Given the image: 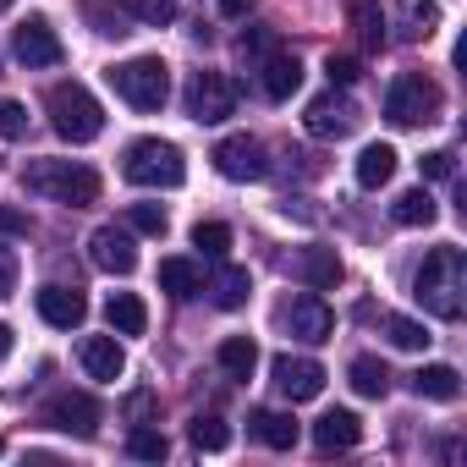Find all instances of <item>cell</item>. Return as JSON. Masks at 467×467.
<instances>
[{
  "label": "cell",
  "mask_w": 467,
  "mask_h": 467,
  "mask_svg": "<svg viewBox=\"0 0 467 467\" xmlns=\"http://www.w3.org/2000/svg\"><path fill=\"white\" fill-rule=\"evenodd\" d=\"M127 220H132V231H143V237H165V209L160 203H132Z\"/></svg>",
  "instance_id": "obj_38"
},
{
  "label": "cell",
  "mask_w": 467,
  "mask_h": 467,
  "mask_svg": "<svg viewBox=\"0 0 467 467\" xmlns=\"http://www.w3.org/2000/svg\"><path fill=\"white\" fill-rule=\"evenodd\" d=\"M6 6H12V0H0V12H6Z\"/></svg>",
  "instance_id": "obj_47"
},
{
  "label": "cell",
  "mask_w": 467,
  "mask_h": 467,
  "mask_svg": "<svg viewBox=\"0 0 467 467\" xmlns=\"http://www.w3.org/2000/svg\"><path fill=\"white\" fill-rule=\"evenodd\" d=\"M34 303H39V319L56 325V330H78V325L88 319V303H83L78 286H45Z\"/></svg>",
  "instance_id": "obj_16"
},
{
  "label": "cell",
  "mask_w": 467,
  "mask_h": 467,
  "mask_svg": "<svg viewBox=\"0 0 467 467\" xmlns=\"http://www.w3.org/2000/svg\"><path fill=\"white\" fill-rule=\"evenodd\" d=\"M220 12L225 17H248V0H220Z\"/></svg>",
  "instance_id": "obj_45"
},
{
  "label": "cell",
  "mask_w": 467,
  "mask_h": 467,
  "mask_svg": "<svg viewBox=\"0 0 467 467\" xmlns=\"http://www.w3.org/2000/svg\"><path fill=\"white\" fill-rule=\"evenodd\" d=\"M440 116V83L423 72H401L385 94V121L390 127H423Z\"/></svg>",
  "instance_id": "obj_6"
},
{
  "label": "cell",
  "mask_w": 467,
  "mask_h": 467,
  "mask_svg": "<svg viewBox=\"0 0 467 467\" xmlns=\"http://www.w3.org/2000/svg\"><path fill=\"white\" fill-rule=\"evenodd\" d=\"M308 132L314 138H347L352 127H358V105L341 94V88H330V94H319V99H308Z\"/></svg>",
  "instance_id": "obj_13"
},
{
  "label": "cell",
  "mask_w": 467,
  "mask_h": 467,
  "mask_svg": "<svg viewBox=\"0 0 467 467\" xmlns=\"http://www.w3.org/2000/svg\"><path fill=\"white\" fill-rule=\"evenodd\" d=\"M105 319H110L116 336H143V330H149V308H143L132 292H116V297L105 303Z\"/></svg>",
  "instance_id": "obj_26"
},
{
  "label": "cell",
  "mask_w": 467,
  "mask_h": 467,
  "mask_svg": "<svg viewBox=\"0 0 467 467\" xmlns=\"http://www.w3.org/2000/svg\"><path fill=\"white\" fill-rule=\"evenodd\" d=\"M0 138H6V143H23L28 138V105L0 99Z\"/></svg>",
  "instance_id": "obj_37"
},
{
  "label": "cell",
  "mask_w": 467,
  "mask_h": 467,
  "mask_svg": "<svg viewBox=\"0 0 467 467\" xmlns=\"http://www.w3.org/2000/svg\"><path fill=\"white\" fill-rule=\"evenodd\" d=\"M292 275L308 292H330V286H341V259H336V248H303L292 259Z\"/></svg>",
  "instance_id": "obj_17"
},
{
  "label": "cell",
  "mask_w": 467,
  "mask_h": 467,
  "mask_svg": "<svg viewBox=\"0 0 467 467\" xmlns=\"http://www.w3.org/2000/svg\"><path fill=\"white\" fill-rule=\"evenodd\" d=\"M347 23H352V34H358L363 50L385 45V6H379V0H347Z\"/></svg>",
  "instance_id": "obj_22"
},
{
  "label": "cell",
  "mask_w": 467,
  "mask_h": 467,
  "mask_svg": "<svg viewBox=\"0 0 467 467\" xmlns=\"http://www.w3.org/2000/svg\"><path fill=\"white\" fill-rule=\"evenodd\" d=\"M78 363H83V374H88V379H105V385L127 374V352H121V341H116V336H83Z\"/></svg>",
  "instance_id": "obj_15"
},
{
  "label": "cell",
  "mask_w": 467,
  "mask_h": 467,
  "mask_svg": "<svg viewBox=\"0 0 467 467\" xmlns=\"http://www.w3.org/2000/svg\"><path fill=\"white\" fill-rule=\"evenodd\" d=\"M297 88H303V61L270 50V56H265V94H270V99H292Z\"/></svg>",
  "instance_id": "obj_21"
},
{
  "label": "cell",
  "mask_w": 467,
  "mask_h": 467,
  "mask_svg": "<svg viewBox=\"0 0 467 467\" xmlns=\"http://www.w3.org/2000/svg\"><path fill=\"white\" fill-rule=\"evenodd\" d=\"M12 275H17V265H12L6 254H0V297H6V292H12Z\"/></svg>",
  "instance_id": "obj_44"
},
{
  "label": "cell",
  "mask_w": 467,
  "mask_h": 467,
  "mask_svg": "<svg viewBox=\"0 0 467 467\" xmlns=\"http://www.w3.org/2000/svg\"><path fill=\"white\" fill-rule=\"evenodd\" d=\"M390 176H396V149H390V143H368V149L358 154V187L374 192V187H385Z\"/></svg>",
  "instance_id": "obj_25"
},
{
  "label": "cell",
  "mask_w": 467,
  "mask_h": 467,
  "mask_svg": "<svg viewBox=\"0 0 467 467\" xmlns=\"http://www.w3.org/2000/svg\"><path fill=\"white\" fill-rule=\"evenodd\" d=\"M160 286H165L176 303L198 297V292H203V270H198V259H165V265H160Z\"/></svg>",
  "instance_id": "obj_24"
},
{
  "label": "cell",
  "mask_w": 467,
  "mask_h": 467,
  "mask_svg": "<svg viewBox=\"0 0 467 467\" xmlns=\"http://www.w3.org/2000/svg\"><path fill=\"white\" fill-rule=\"evenodd\" d=\"M379 325H385L390 347H401V352H418V347H429V330H423L418 319H401V314H379Z\"/></svg>",
  "instance_id": "obj_31"
},
{
  "label": "cell",
  "mask_w": 467,
  "mask_h": 467,
  "mask_svg": "<svg viewBox=\"0 0 467 467\" xmlns=\"http://www.w3.org/2000/svg\"><path fill=\"white\" fill-rule=\"evenodd\" d=\"M12 352V325H0V358Z\"/></svg>",
  "instance_id": "obj_46"
},
{
  "label": "cell",
  "mask_w": 467,
  "mask_h": 467,
  "mask_svg": "<svg viewBox=\"0 0 467 467\" xmlns=\"http://www.w3.org/2000/svg\"><path fill=\"white\" fill-rule=\"evenodd\" d=\"M209 292H214V308H243V303H248V292H254V281H248V270L225 265V270L209 281Z\"/></svg>",
  "instance_id": "obj_27"
},
{
  "label": "cell",
  "mask_w": 467,
  "mask_h": 467,
  "mask_svg": "<svg viewBox=\"0 0 467 467\" xmlns=\"http://www.w3.org/2000/svg\"><path fill=\"white\" fill-rule=\"evenodd\" d=\"M390 214H396V225H434V192L429 187H412V192H401L396 203H390Z\"/></svg>",
  "instance_id": "obj_29"
},
{
  "label": "cell",
  "mask_w": 467,
  "mask_h": 467,
  "mask_svg": "<svg viewBox=\"0 0 467 467\" xmlns=\"http://www.w3.org/2000/svg\"><path fill=\"white\" fill-rule=\"evenodd\" d=\"M28 231H34V225H28L23 209H0V237H28Z\"/></svg>",
  "instance_id": "obj_43"
},
{
  "label": "cell",
  "mask_w": 467,
  "mask_h": 467,
  "mask_svg": "<svg viewBox=\"0 0 467 467\" xmlns=\"http://www.w3.org/2000/svg\"><path fill=\"white\" fill-rule=\"evenodd\" d=\"M275 45H281L275 28H248V34H243V56H270Z\"/></svg>",
  "instance_id": "obj_41"
},
{
  "label": "cell",
  "mask_w": 467,
  "mask_h": 467,
  "mask_svg": "<svg viewBox=\"0 0 467 467\" xmlns=\"http://www.w3.org/2000/svg\"><path fill=\"white\" fill-rule=\"evenodd\" d=\"M121 12L132 23H149V28H171L176 23V0H121Z\"/></svg>",
  "instance_id": "obj_32"
},
{
  "label": "cell",
  "mask_w": 467,
  "mask_h": 467,
  "mask_svg": "<svg viewBox=\"0 0 467 467\" xmlns=\"http://www.w3.org/2000/svg\"><path fill=\"white\" fill-rule=\"evenodd\" d=\"M396 17H401L396 34H401L407 45H418V39H429V34L440 28V0H401Z\"/></svg>",
  "instance_id": "obj_23"
},
{
  "label": "cell",
  "mask_w": 467,
  "mask_h": 467,
  "mask_svg": "<svg viewBox=\"0 0 467 467\" xmlns=\"http://www.w3.org/2000/svg\"><path fill=\"white\" fill-rule=\"evenodd\" d=\"M412 297L434 319H462V308H467V259H462V248H451V243L434 248L412 275Z\"/></svg>",
  "instance_id": "obj_1"
},
{
  "label": "cell",
  "mask_w": 467,
  "mask_h": 467,
  "mask_svg": "<svg viewBox=\"0 0 467 467\" xmlns=\"http://www.w3.org/2000/svg\"><path fill=\"white\" fill-rule=\"evenodd\" d=\"M83 23H94V34H105V39H110V34H116V39L132 34V28H127L132 17H127L121 6H105V0H88V6H83Z\"/></svg>",
  "instance_id": "obj_33"
},
{
  "label": "cell",
  "mask_w": 467,
  "mask_h": 467,
  "mask_svg": "<svg viewBox=\"0 0 467 467\" xmlns=\"http://www.w3.org/2000/svg\"><path fill=\"white\" fill-rule=\"evenodd\" d=\"M363 440V418L358 412H347V407H336V412H325L319 423H314V445L330 456V451H352Z\"/></svg>",
  "instance_id": "obj_18"
},
{
  "label": "cell",
  "mask_w": 467,
  "mask_h": 467,
  "mask_svg": "<svg viewBox=\"0 0 467 467\" xmlns=\"http://www.w3.org/2000/svg\"><path fill=\"white\" fill-rule=\"evenodd\" d=\"M182 99H187V116L198 127H220L231 110H237V88L225 83V72H192Z\"/></svg>",
  "instance_id": "obj_7"
},
{
  "label": "cell",
  "mask_w": 467,
  "mask_h": 467,
  "mask_svg": "<svg viewBox=\"0 0 467 467\" xmlns=\"http://www.w3.org/2000/svg\"><path fill=\"white\" fill-rule=\"evenodd\" d=\"M12 56L34 72V67H61L67 61V50H61V39H56V28L45 23V17H28L17 34H12Z\"/></svg>",
  "instance_id": "obj_11"
},
{
  "label": "cell",
  "mask_w": 467,
  "mask_h": 467,
  "mask_svg": "<svg viewBox=\"0 0 467 467\" xmlns=\"http://www.w3.org/2000/svg\"><path fill=\"white\" fill-rule=\"evenodd\" d=\"M423 176H434V182H451V176H456V154H451V149H434V154H423Z\"/></svg>",
  "instance_id": "obj_42"
},
{
  "label": "cell",
  "mask_w": 467,
  "mask_h": 467,
  "mask_svg": "<svg viewBox=\"0 0 467 467\" xmlns=\"http://www.w3.org/2000/svg\"><path fill=\"white\" fill-rule=\"evenodd\" d=\"M0 451H6V445H0Z\"/></svg>",
  "instance_id": "obj_48"
},
{
  "label": "cell",
  "mask_w": 467,
  "mask_h": 467,
  "mask_svg": "<svg viewBox=\"0 0 467 467\" xmlns=\"http://www.w3.org/2000/svg\"><path fill=\"white\" fill-rule=\"evenodd\" d=\"M28 192L50 198V203H67V209H88L99 203V171L83 165V160H34L23 171Z\"/></svg>",
  "instance_id": "obj_2"
},
{
  "label": "cell",
  "mask_w": 467,
  "mask_h": 467,
  "mask_svg": "<svg viewBox=\"0 0 467 467\" xmlns=\"http://www.w3.org/2000/svg\"><path fill=\"white\" fill-rule=\"evenodd\" d=\"M121 176L138 182V187H182L187 165H182V149L165 143V138H138L121 160Z\"/></svg>",
  "instance_id": "obj_5"
},
{
  "label": "cell",
  "mask_w": 467,
  "mask_h": 467,
  "mask_svg": "<svg viewBox=\"0 0 467 467\" xmlns=\"http://www.w3.org/2000/svg\"><path fill=\"white\" fill-rule=\"evenodd\" d=\"M99 401L88 396V390H61V396H50V407H45V423L50 429H61V434H78V440H94L99 434Z\"/></svg>",
  "instance_id": "obj_9"
},
{
  "label": "cell",
  "mask_w": 467,
  "mask_h": 467,
  "mask_svg": "<svg viewBox=\"0 0 467 467\" xmlns=\"http://www.w3.org/2000/svg\"><path fill=\"white\" fill-rule=\"evenodd\" d=\"M88 259H94V270H105V275H132V270H138V248H132L127 231H116V225H99L94 237H88Z\"/></svg>",
  "instance_id": "obj_14"
},
{
  "label": "cell",
  "mask_w": 467,
  "mask_h": 467,
  "mask_svg": "<svg viewBox=\"0 0 467 467\" xmlns=\"http://www.w3.org/2000/svg\"><path fill=\"white\" fill-rule=\"evenodd\" d=\"M187 434H192V445H198V451H225V445H231V429H225L220 418H203V412L192 418V429H187Z\"/></svg>",
  "instance_id": "obj_35"
},
{
  "label": "cell",
  "mask_w": 467,
  "mask_h": 467,
  "mask_svg": "<svg viewBox=\"0 0 467 467\" xmlns=\"http://www.w3.org/2000/svg\"><path fill=\"white\" fill-rule=\"evenodd\" d=\"M45 110H50L56 138H67V143H94L105 132V110H99V99L83 83H56L45 94Z\"/></svg>",
  "instance_id": "obj_3"
},
{
  "label": "cell",
  "mask_w": 467,
  "mask_h": 467,
  "mask_svg": "<svg viewBox=\"0 0 467 467\" xmlns=\"http://www.w3.org/2000/svg\"><path fill=\"white\" fill-rule=\"evenodd\" d=\"M214 171H220L225 182H259V176H270L265 143H259V138H248V132L220 138V143H214Z\"/></svg>",
  "instance_id": "obj_8"
},
{
  "label": "cell",
  "mask_w": 467,
  "mask_h": 467,
  "mask_svg": "<svg viewBox=\"0 0 467 467\" xmlns=\"http://www.w3.org/2000/svg\"><path fill=\"white\" fill-rule=\"evenodd\" d=\"M281 325H286L297 341L319 347V341H330V330H336V314L325 308V297H319V292H303V297H292V303L281 308Z\"/></svg>",
  "instance_id": "obj_10"
},
{
  "label": "cell",
  "mask_w": 467,
  "mask_h": 467,
  "mask_svg": "<svg viewBox=\"0 0 467 467\" xmlns=\"http://www.w3.org/2000/svg\"><path fill=\"white\" fill-rule=\"evenodd\" d=\"M325 78H330V88H352V83L363 78V61H352V56H330V61H325Z\"/></svg>",
  "instance_id": "obj_39"
},
{
  "label": "cell",
  "mask_w": 467,
  "mask_h": 467,
  "mask_svg": "<svg viewBox=\"0 0 467 467\" xmlns=\"http://www.w3.org/2000/svg\"><path fill=\"white\" fill-rule=\"evenodd\" d=\"M154 407H160V396H154V390H132V396L121 401V412H127L132 423H149V418H154Z\"/></svg>",
  "instance_id": "obj_40"
},
{
  "label": "cell",
  "mask_w": 467,
  "mask_h": 467,
  "mask_svg": "<svg viewBox=\"0 0 467 467\" xmlns=\"http://www.w3.org/2000/svg\"><path fill=\"white\" fill-rule=\"evenodd\" d=\"M127 451H132L138 462H165V451H171V445H165V434H160V429H143V423H138V429L127 434Z\"/></svg>",
  "instance_id": "obj_36"
},
{
  "label": "cell",
  "mask_w": 467,
  "mask_h": 467,
  "mask_svg": "<svg viewBox=\"0 0 467 467\" xmlns=\"http://www.w3.org/2000/svg\"><path fill=\"white\" fill-rule=\"evenodd\" d=\"M270 374H275V390H281L286 401H314V396L325 390V368H319L314 358H292V352H281V358L270 363Z\"/></svg>",
  "instance_id": "obj_12"
},
{
  "label": "cell",
  "mask_w": 467,
  "mask_h": 467,
  "mask_svg": "<svg viewBox=\"0 0 467 467\" xmlns=\"http://www.w3.org/2000/svg\"><path fill=\"white\" fill-rule=\"evenodd\" d=\"M110 88L132 105V110H165V99H171V67L160 61V56H132V61H121V67H110Z\"/></svg>",
  "instance_id": "obj_4"
},
{
  "label": "cell",
  "mask_w": 467,
  "mask_h": 467,
  "mask_svg": "<svg viewBox=\"0 0 467 467\" xmlns=\"http://www.w3.org/2000/svg\"><path fill=\"white\" fill-rule=\"evenodd\" d=\"M347 379H352V390H358V396H374V401L390 390V368H385L379 358H352Z\"/></svg>",
  "instance_id": "obj_30"
},
{
  "label": "cell",
  "mask_w": 467,
  "mask_h": 467,
  "mask_svg": "<svg viewBox=\"0 0 467 467\" xmlns=\"http://www.w3.org/2000/svg\"><path fill=\"white\" fill-rule=\"evenodd\" d=\"M248 434H254L259 445H270V451H292V445H297V423H292L286 412H270V407L248 412Z\"/></svg>",
  "instance_id": "obj_20"
},
{
  "label": "cell",
  "mask_w": 467,
  "mask_h": 467,
  "mask_svg": "<svg viewBox=\"0 0 467 467\" xmlns=\"http://www.w3.org/2000/svg\"><path fill=\"white\" fill-rule=\"evenodd\" d=\"M220 368H225L231 379H254V368H259V347H254L248 336L220 341Z\"/></svg>",
  "instance_id": "obj_28"
},
{
  "label": "cell",
  "mask_w": 467,
  "mask_h": 467,
  "mask_svg": "<svg viewBox=\"0 0 467 467\" xmlns=\"http://www.w3.org/2000/svg\"><path fill=\"white\" fill-rule=\"evenodd\" d=\"M192 248H198L203 259H225V248H231V225H220V220H198V225H192Z\"/></svg>",
  "instance_id": "obj_34"
},
{
  "label": "cell",
  "mask_w": 467,
  "mask_h": 467,
  "mask_svg": "<svg viewBox=\"0 0 467 467\" xmlns=\"http://www.w3.org/2000/svg\"><path fill=\"white\" fill-rule=\"evenodd\" d=\"M412 396H423V401H456L462 396V374L451 363H423L412 374Z\"/></svg>",
  "instance_id": "obj_19"
}]
</instances>
